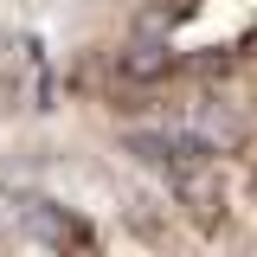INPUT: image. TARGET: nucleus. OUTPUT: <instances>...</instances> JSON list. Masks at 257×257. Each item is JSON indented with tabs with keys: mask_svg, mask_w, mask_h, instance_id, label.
<instances>
[{
	"mask_svg": "<svg viewBox=\"0 0 257 257\" xmlns=\"http://www.w3.org/2000/svg\"><path fill=\"white\" fill-rule=\"evenodd\" d=\"M167 64H174V52H161V45H135V52L122 58V71H128V77H161Z\"/></svg>",
	"mask_w": 257,
	"mask_h": 257,
	"instance_id": "1",
	"label": "nucleus"
}]
</instances>
